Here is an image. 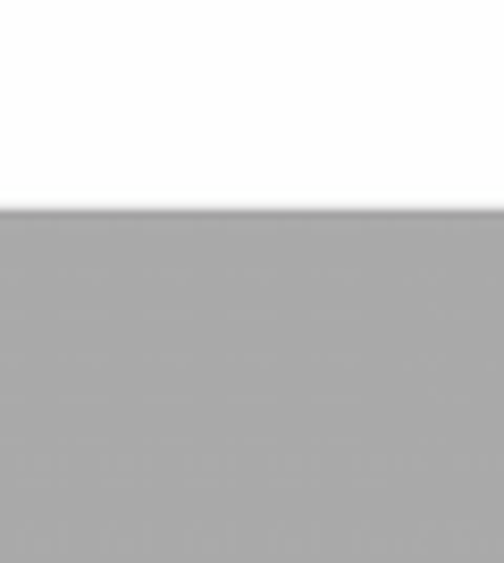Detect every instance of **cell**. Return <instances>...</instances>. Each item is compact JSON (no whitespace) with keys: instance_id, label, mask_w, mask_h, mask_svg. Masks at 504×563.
Returning <instances> with one entry per match:
<instances>
[]
</instances>
